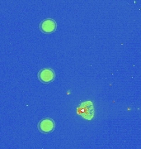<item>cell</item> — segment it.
<instances>
[{"label":"cell","instance_id":"obj_3","mask_svg":"<svg viewBox=\"0 0 141 149\" xmlns=\"http://www.w3.org/2000/svg\"><path fill=\"white\" fill-rule=\"evenodd\" d=\"M39 78L42 82L45 83L50 82L55 78V72L51 69H43L39 73Z\"/></svg>","mask_w":141,"mask_h":149},{"label":"cell","instance_id":"obj_4","mask_svg":"<svg viewBox=\"0 0 141 149\" xmlns=\"http://www.w3.org/2000/svg\"><path fill=\"white\" fill-rule=\"evenodd\" d=\"M41 28L44 32H52L56 28V22L53 19H46L42 22L41 24Z\"/></svg>","mask_w":141,"mask_h":149},{"label":"cell","instance_id":"obj_2","mask_svg":"<svg viewBox=\"0 0 141 149\" xmlns=\"http://www.w3.org/2000/svg\"><path fill=\"white\" fill-rule=\"evenodd\" d=\"M55 128V123L50 118H46L39 123V128L43 133H50Z\"/></svg>","mask_w":141,"mask_h":149},{"label":"cell","instance_id":"obj_1","mask_svg":"<svg viewBox=\"0 0 141 149\" xmlns=\"http://www.w3.org/2000/svg\"><path fill=\"white\" fill-rule=\"evenodd\" d=\"M78 113H80L84 118L91 119L94 114L93 105L91 104V102H85L80 108H78Z\"/></svg>","mask_w":141,"mask_h":149}]
</instances>
